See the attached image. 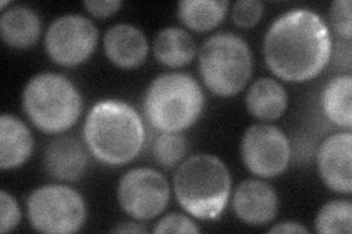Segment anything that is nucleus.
<instances>
[{
	"mask_svg": "<svg viewBox=\"0 0 352 234\" xmlns=\"http://www.w3.org/2000/svg\"><path fill=\"white\" fill-rule=\"evenodd\" d=\"M352 135L349 130L327 137L318 148L317 167L320 179L332 192H352Z\"/></svg>",
	"mask_w": 352,
	"mask_h": 234,
	"instance_id": "obj_11",
	"label": "nucleus"
},
{
	"mask_svg": "<svg viewBox=\"0 0 352 234\" xmlns=\"http://www.w3.org/2000/svg\"><path fill=\"white\" fill-rule=\"evenodd\" d=\"M292 148L278 126L261 121L250 126L241 139V159L245 169L261 179H273L288 169Z\"/></svg>",
	"mask_w": 352,
	"mask_h": 234,
	"instance_id": "obj_10",
	"label": "nucleus"
},
{
	"mask_svg": "<svg viewBox=\"0 0 352 234\" xmlns=\"http://www.w3.org/2000/svg\"><path fill=\"white\" fill-rule=\"evenodd\" d=\"M43 164L54 180L76 182L88 167V150L78 138L62 133L46 145Z\"/></svg>",
	"mask_w": 352,
	"mask_h": 234,
	"instance_id": "obj_13",
	"label": "nucleus"
},
{
	"mask_svg": "<svg viewBox=\"0 0 352 234\" xmlns=\"http://www.w3.org/2000/svg\"><path fill=\"white\" fill-rule=\"evenodd\" d=\"M333 40L326 21L311 9L294 8L272 22L263 40V56L274 76L305 82L332 59Z\"/></svg>",
	"mask_w": 352,
	"mask_h": 234,
	"instance_id": "obj_1",
	"label": "nucleus"
},
{
	"mask_svg": "<svg viewBox=\"0 0 352 234\" xmlns=\"http://www.w3.org/2000/svg\"><path fill=\"white\" fill-rule=\"evenodd\" d=\"M197 43L188 31L179 27H166L157 32L153 41V54L166 68H184L197 56Z\"/></svg>",
	"mask_w": 352,
	"mask_h": 234,
	"instance_id": "obj_18",
	"label": "nucleus"
},
{
	"mask_svg": "<svg viewBox=\"0 0 352 234\" xmlns=\"http://www.w3.org/2000/svg\"><path fill=\"white\" fill-rule=\"evenodd\" d=\"M198 69L208 91L234 97L247 86L254 69L250 44L234 32H217L200 47Z\"/></svg>",
	"mask_w": 352,
	"mask_h": 234,
	"instance_id": "obj_6",
	"label": "nucleus"
},
{
	"mask_svg": "<svg viewBox=\"0 0 352 234\" xmlns=\"http://www.w3.org/2000/svg\"><path fill=\"white\" fill-rule=\"evenodd\" d=\"M173 192L190 215L198 220H216L222 215L230 199V172L216 155H191L175 172Z\"/></svg>",
	"mask_w": 352,
	"mask_h": 234,
	"instance_id": "obj_3",
	"label": "nucleus"
},
{
	"mask_svg": "<svg viewBox=\"0 0 352 234\" xmlns=\"http://www.w3.org/2000/svg\"><path fill=\"white\" fill-rule=\"evenodd\" d=\"M113 231H118V233H147V229L141 224V221L132 220V221L120 222L119 226H116L113 229Z\"/></svg>",
	"mask_w": 352,
	"mask_h": 234,
	"instance_id": "obj_30",
	"label": "nucleus"
},
{
	"mask_svg": "<svg viewBox=\"0 0 352 234\" xmlns=\"http://www.w3.org/2000/svg\"><path fill=\"white\" fill-rule=\"evenodd\" d=\"M264 14V3L260 0H239L232 5V21L239 28L256 27Z\"/></svg>",
	"mask_w": 352,
	"mask_h": 234,
	"instance_id": "obj_23",
	"label": "nucleus"
},
{
	"mask_svg": "<svg viewBox=\"0 0 352 234\" xmlns=\"http://www.w3.org/2000/svg\"><path fill=\"white\" fill-rule=\"evenodd\" d=\"M8 5H12V3H10V2H6V0H3V2H0V8H2V9H5Z\"/></svg>",
	"mask_w": 352,
	"mask_h": 234,
	"instance_id": "obj_31",
	"label": "nucleus"
},
{
	"mask_svg": "<svg viewBox=\"0 0 352 234\" xmlns=\"http://www.w3.org/2000/svg\"><path fill=\"white\" fill-rule=\"evenodd\" d=\"M188 143L184 133L179 132H159L151 145L153 159L164 169L179 165L184 159Z\"/></svg>",
	"mask_w": 352,
	"mask_h": 234,
	"instance_id": "obj_22",
	"label": "nucleus"
},
{
	"mask_svg": "<svg viewBox=\"0 0 352 234\" xmlns=\"http://www.w3.org/2000/svg\"><path fill=\"white\" fill-rule=\"evenodd\" d=\"M98 43V28L80 14H66L54 19L44 34V50L49 59L63 68H74L91 58Z\"/></svg>",
	"mask_w": 352,
	"mask_h": 234,
	"instance_id": "obj_8",
	"label": "nucleus"
},
{
	"mask_svg": "<svg viewBox=\"0 0 352 234\" xmlns=\"http://www.w3.org/2000/svg\"><path fill=\"white\" fill-rule=\"evenodd\" d=\"M84 143L102 164L120 167L135 160L146 145L147 132L138 111L122 100H100L84 121Z\"/></svg>",
	"mask_w": 352,
	"mask_h": 234,
	"instance_id": "obj_2",
	"label": "nucleus"
},
{
	"mask_svg": "<svg viewBox=\"0 0 352 234\" xmlns=\"http://www.w3.org/2000/svg\"><path fill=\"white\" fill-rule=\"evenodd\" d=\"M84 8L87 12L96 18H109L122 8L120 0H85Z\"/></svg>",
	"mask_w": 352,
	"mask_h": 234,
	"instance_id": "obj_27",
	"label": "nucleus"
},
{
	"mask_svg": "<svg viewBox=\"0 0 352 234\" xmlns=\"http://www.w3.org/2000/svg\"><path fill=\"white\" fill-rule=\"evenodd\" d=\"M228 0H182L178 5V18L195 32L214 30L228 14Z\"/></svg>",
	"mask_w": 352,
	"mask_h": 234,
	"instance_id": "obj_20",
	"label": "nucleus"
},
{
	"mask_svg": "<svg viewBox=\"0 0 352 234\" xmlns=\"http://www.w3.org/2000/svg\"><path fill=\"white\" fill-rule=\"evenodd\" d=\"M314 229L322 234H349L352 231V205L349 200L335 199L324 204L316 217Z\"/></svg>",
	"mask_w": 352,
	"mask_h": 234,
	"instance_id": "obj_21",
	"label": "nucleus"
},
{
	"mask_svg": "<svg viewBox=\"0 0 352 234\" xmlns=\"http://www.w3.org/2000/svg\"><path fill=\"white\" fill-rule=\"evenodd\" d=\"M103 50L107 60L118 68L135 69L147 60L150 44L138 27L119 22L106 31Z\"/></svg>",
	"mask_w": 352,
	"mask_h": 234,
	"instance_id": "obj_14",
	"label": "nucleus"
},
{
	"mask_svg": "<svg viewBox=\"0 0 352 234\" xmlns=\"http://www.w3.org/2000/svg\"><path fill=\"white\" fill-rule=\"evenodd\" d=\"M245 106L250 115L261 121L278 120L288 107V93L278 80L261 76L250 85Z\"/></svg>",
	"mask_w": 352,
	"mask_h": 234,
	"instance_id": "obj_17",
	"label": "nucleus"
},
{
	"mask_svg": "<svg viewBox=\"0 0 352 234\" xmlns=\"http://www.w3.org/2000/svg\"><path fill=\"white\" fill-rule=\"evenodd\" d=\"M169 199L168 179L150 167L131 169L119 179L118 202L132 220L151 221L162 215Z\"/></svg>",
	"mask_w": 352,
	"mask_h": 234,
	"instance_id": "obj_9",
	"label": "nucleus"
},
{
	"mask_svg": "<svg viewBox=\"0 0 352 234\" xmlns=\"http://www.w3.org/2000/svg\"><path fill=\"white\" fill-rule=\"evenodd\" d=\"M232 209L247 226H267L278 215L279 198L269 183L260 179H247L235 189Z\"/></svg>",
	"mask_w": 352,
	"mask_h": 234,
	"instance_id": "obj_12",
	"label": "nucleus"
},
{
	"mask_svg": "<svg viewBox=\"0 0 352 234\" xmlns=\"http://www.w3.org/2000/svg\"><path fill=\"white\" fill-rule=\"evenodd\" d=\"M269 233H308V229L301 226L300 222H294V221H282L274 224L273 227L269 229Z\"/></svg>",
	"mask_w": 352,
	"mask_h": 234,
	"instance_id": "obj_29",
	"label": "nucleus"
},
{
	"mask_svg": "<svg viewBox=\"0 0 352 234\" xmlns=\"http://www.w3.org/2000/svg\"><path fill=\"white\" fill-rule=\"evenodd\" d=\"M154 233H198L200 229L188 217L179 213H170L164 215L157 226L153 230Z\"/></svg>",
	"mask_w": 352,
	"mask_h": 234,
	"instance_id": "obj_26",
	"label": "nucleus"
},
{
	"mask_svg": "<svg viewBox=\"0 0 352 234\" xmlns=\"http://www.w3.org/2000/svg\"><path fill=\"white\" fill-rule=\"evenodd\" d=\"M322 108L333 125L346 130L352 126V76L349 73L332 78L322 93Z\"/></svg>",
	"mask_w": 352,
	"mask_h": 234,
	"instance_id": "obj_19",
	"label": "nucleus"
},
{
	"mask_svg": "<svg viewBox=\"0 0 352 234\" xmlns=\"http://www.w3.org/2000/svg\"><path fill=\"white\" fill-rule=\"evenodd\" d=\"M87 202L74 187L49 183L36 187L27 199V215L31 227L46 234H71L87 221Z\"/></svg>",
	"mask_w": 352,
	"mask_h": 234,
	"instance_id": "obj_7",
	"label": "nucleus"
},
{
	"mask_svg": "<svg viewBox=\"0 0 352 234\" xmlns=\"http://www.w3.org/2000/svg\"><path fill=\"white\" fill-rule=\"evenodd\" d=\"M351 0H335L330 5V24L340 40H352V15Z\"/></svg>",
	"mask_w": 352,
	"mask_h": 234,
	"instance_id": "obj_24",
	"label": "nucleus"
},
{
	"mask_svg": "<svg viewBox=\"0 0 352 234\" xmlns=\"http://www.w3.org/2000/svg\"><path fill=\"white\" fill-rule=\"evenodd\" d=\"M21 208L18 200L6 191L0 192V233L15 230L21 222Z\"/></svg>",
	"mask_w": 352,
	"mask_h": 234,
	"instance_id": "obj_25",
	"label": "nucleus"
},
{
	"mask_svg": "<svg viewBox=\"0 0 352 234\" xmlns=\"http://www.w3.org/2000/svg\"><path fill=\"white\" fill-rule=\"evenodd\" d=\"M332 58L336 59L338 65L345 66L346 69L351 68V41L340 40L336 46H333Z\"/></svg>",
	"mask_w": 352,
	"mask_h": 234,
	"instance_id": "obj_28",
	"label": "nucleus"
},
{
	"mask_svg": "<svg viewBox=\"0 0 352 234\" xmlns=\"http://www.w3.org/2000/svg\"><path fill=\"white\" fill-rule=\"evenodd\" d=\"M21 102L28 120L47 135L68 132L82 111L78 88L69 78L56 72H40L30 78Z\"/></svg>",
	"mask_w": 352,
	"mask_h": 234,
	"instance_id": "obj_5",
	"label": "nucleus"
},
{
	"mask_svg": "<svg viewBox=\"0 0 352 234\" xmlns=\"http://www.w3.org/2000/svg\"><path fill=\"white\" fill-rule=\"evenodd\" d=\"M41 18L34 9L25 5H15L0 16V36L10 49L27 50L41 36Z\"/></svg>",
	"mask_w": 352,
	"mask_h": 234,
	"instance_id": "obj_16",
	"label": "nucleus"
},
{
	"mask_svg": "<svg viewBox=\"0 0 352 234\" xmlns=\"http://www.w3.org/2000/svg\"><path fill=\"white\" fill-rule=\"evenodd\" d=\"M34 150L30 128L19 117L3 113L0 117V169L14 170L24 165Z\"/></svg>",
	"mask_w": 352,
	"mask_h": 234,
	"instance_id": "obj_15",
	"label": "nucleus"
},
{
	"mask_svg": "<svg viewBox=\"0 0 352 234\" xmlns=\"http://www.w3.org/2000/svg\"><path fill=\"white\" fill-rule=\"evenodd\" d=\"M206 95L195 78L184 72L162 73L144 94V116L157 132H179L201 117Z\"/></svg>",
	"mask_w": 352,
	"mask_h": 234,
	"instance_id": "obj_4",
	"label": "nucleus"
}]
</instances>
